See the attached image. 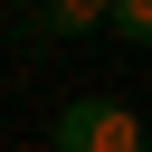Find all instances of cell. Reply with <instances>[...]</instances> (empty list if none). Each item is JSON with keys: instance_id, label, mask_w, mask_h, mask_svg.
Segmentation results:
<instances>
[{"instance_id": "obj_1", "label": "cell", "mask_w": 152, "mask_h": 152, "mask_svg": "<svg viewBox=\"0 0 152 152\" xmlns=\"http://www.w3.org/2000/svg\"><path fill=\"white\" fill-rule=\"evenodd\" d=\"M57 152H142V114H124L114 95H76L57 114Z\"/></svg>"}, {"instance_id": "obj_2", "label": "cell", "mask_w": 152, "mask_h": 152, "mask_svg": "<svg viewBox=\"0 0 152 152\" xmlns=\"http://www.w3.org/2000/svg\"><path fill=\"white\" fill-rule=\"evenodd\" d=\"M86 28H104V0H57L19 19V38H86Z\"/></svg>"}, {"instance_id": "obj_3", "label": "cell", "mask_w": 152, "mask_h": 152, "mask_svg": "<svg viewBox=\"0 0 152 152\" xmlns=\"http://www.w3.org/2000/svg\"><path fill=\"white\" fill-rule=\"evenodd\" d=\"M104 28H114V38H133V48H152V0H114V10H104Z\"/></svg>"}, {"instance_id": "obj_4", "label": "cell", "mask_w": 152, "mask_h": 152, "mask_svg": "<svg viewBox=\"0 0 152 152\" xmlns=\"http://www.w3.org/2000/svg\"><path fill=\"white\" fill-rule=\"evenodd\" d=\"M142 152H152V114H142Z\"/></svg>"}]
</instances>
